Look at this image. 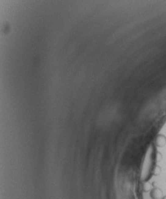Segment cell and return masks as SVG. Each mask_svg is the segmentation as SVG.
I'll return each instance as SVG.
<instances>
[{"mask_svg": "<svg viewBox=\"0 0 166 199\" xmlns=\"http://www.w3.org/2000/svg\"><path fill=\"white\" fill-rule=\"evenodd\" d=\"M154 144L157 147H163L166 145V137L164 134H157L155 137Z\"/></svg>", "mask_w": 166, "mask_h": 199, "instance_id": "6da1fadb", "label": "cell"}, {"mask_svg": "<svg viewBox=\"0 0 166 199\" xmlns=\"http://www.w3.org/2000/svg\"><path fill=\"white\" fill-rule=\"evenodd\" d=\"M150 195L152 199H160L162 195V190L159 187H154L150 190Z\"/></svg>", "mask_w": 166, "mask_h": 199, "instance_id": "7a4b0ae2", "label": "cell"}, {"mask_svg": "<svg viewBox=\"0 0 166 199\" xmlns=\"http://www.w3.org/2000/svg\"><path fill=\"white\" fill-rule=\"evenodd\" d=\"M161 172V168L160 166L158 165H156L154 167H153V174L154 175H160V173Z\"/></svg>", "mask_w": 166, "mask_h": 199, "instance_id": "3957f363", "label": "cell"}, {"mask_svg": "<svg viewBox=\"0 0 166 199\" xmlns=\"http://www.w3.org/2000/svg\"><path fill=\"white\" fill-rule=\"evenodd\" d=\"M150 189V184L149 182H146L143 186V190L146 192H147L149 191Z\"/></svg>", "mask_w": 166, "mask_h": 199, "instance_id": "277c9868", "label": "cell"}, {"mask_svg": "<svg viewBox=\"0 0 166 199\" xmlns=\"http://www.w3.org/2000/svg\"><path fill=\"white\" fill-rule=\"evenodd\" d=\"M162 159V155L160 152H157L156 153V161H160Z\"/></svg>", "mask_w": 166, "mask_h": 199, "instance_id": "5b68a950", "label": "cell"}, {"mask_svg": "<svg viewBox=\"0 0 166 199\" xmlns=\"http://www.w3.org/2000/svg\"><path fill=\"white\" fill-rule=\"evenodd\" d=\"M162 199H166V195H165V196H164V197H162Z\"/></svg>", "mask_w": 166, "mask_h": 199, "instance_id": "8992f818", "label": "cell"}]
</instances>
